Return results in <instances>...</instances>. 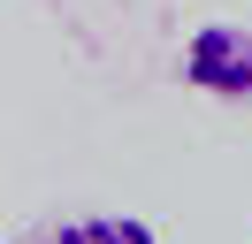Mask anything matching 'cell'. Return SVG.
Returning <instances> with one entry per match:
<instances>
[{
	"label": "cell",
	"instance_id": "cell-1",
	"mask_svg": "<svg viewBox=\"0 0 252 244\" xmlns=\"http://www.w3.org/2000/svg\"><path fill=\"white\" fill-rule=\"evenodd\" d=\"M184 84L206 99H252V30L245 23H199L184 38Z\"/></svg>",
	"mask_w": 252,
	"mask_h": 244
},
{
	"label": "cell",
	"instance_id": "cell-2",
	"mask_svg": "<svg viewBox=\"0 0 252 244\" xmlns=\"http://www.w3.org/2000/svg\"><path fill=\"white\" fill-rule=\"evenodd\" d=\"M84 244H160L153 221H138V214H84Z\"/></svg>",
	"mask_w": 252,
	"mask_h": 244
},
{
	"label": "cell",
	"instance_id": "cell-3",
	"mask_svg": "<svg viewBox=\"0 0 252 244\" xmlns=\"http://www.w3.org/2000/svg\"><path fill=\"white\" fill-rule=\"evenodd\" d=\"M23 244H69V237H62V229H54V237H23Z\"/></svg>",
	"mask_w": 252,
	"mask_h": 244
}]
</instances>
